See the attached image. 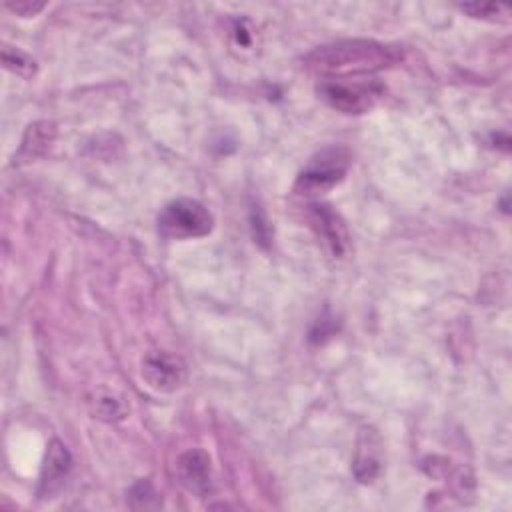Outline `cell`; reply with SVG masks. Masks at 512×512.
I'll list each match as a JSON object with an SVG mask.
<instances>
[{
  "label": "cell",
  "instance_id": "2",
  "mask_svg": "<svg viewBox=\"0 0 512 512\" xmlns=\"http://www.w3.org/2000/svg\"><path fill=\"white\" fill-rule=\"evenodd\" d=\"M350 168V152L344 146H330L316 152L296 178L294 190L300 196H318L340 184Z\"/></svg>",
  "mask_w": 512,
  "mask_h": 512
},
{
  "label": "cell",
  "instance_id": "13",
  "mask_svg": "<svg viewBox=\"0 0 512 512\" xmlns=\"http://www.w3.org/2000/svg\"><path fill=\"white\" fill-rule=\"evenodd\" d=\"M460 10L466 12L472 18L482 20H508L510 8L504 4H492V2H472V4H460Z\"/></svg>",
  "mask_w": 512,
  "mask_h": 512
},
{
  "label": "cell",
  "instance_id": "1",
  "mask_svg": "<svg viewBox=\"0 0 512 512\" xmlns=\"http://www.w3.org/2000/svg\"><path fill=\"white\" fill-rule=\"evenodd\" d=\"M398 60H402V52L396 46L354 38L318 46L306 56V68L326 80H332L348 78L350 74H370L374 70L388 68Z\"/></svg>",
  "mask_w": 512,
  "mask_h": 512
},
{
  "label": "cell",
  "instance_id": "6",
  "mask_svg": "<svg viewBox=\"0 0 512 512\" xmlns=\"http://www.w3.org/2000/svg\"><path fill=\"white\" fill-rule=\"evenodd\" d=\"M310 226L316 230L318 238L330 250L334 258H344L350 250V234L338 212L328 204H310L308 206Z\"/></svg>",
  "mask_w": 512,
  "mask_h": 512
},
{
  "label": "cell",
  "instance_id": "3",
  "mask_svg": "<svg viewBox=\"0 0 512 512\" xmlns=\"http://www.w3.org/2000/svg\"><path fill=\"white\" fill-rule=\"evenodd\" d=\"M318 96L334 110L342 114H364L372 110L384 96V86L378 80L356 78H332L322 80Z\"/></svg>",
  "mask_w": 512,
  "mask_h": 512
},
{
  "label": "cell",
  "instance_id": "7",
  "mask_svg": "<svg viewBox=\"0 0 512 512\" xmlns=\"http://www.w3.org/2000/svg\"><path fill=\"white\" fill-rule=\"evenodd\" d=\"M384 466V444L380 434L372 426H364L356 438V450L352 458V474L362 484H372Z\"/></svg>",
  "mask_w": 512,
  "mask_h": 512
},
{
  "label": "cell",
  "instance_id": "8",
  "mask_svg": "<svg viewBox=\"0 0 512 512\" xmlns=\"http://www.w3.org/2000/svg\"><path fill=\"white\" fill-rule=\"evenodd\" d=\"M176 474L180 484L194 496L202 498L212 490V466L210 456L204 450H188L180 454Z\"/></svg>",
  "mask_w": 512,
  "mask_h": 512
},
{
  "label": "cell",
  "instance_id": "16",
  "mask_svg": "<svg viewBox=\"0 0 512 512\" xmlns=\"http://www.w3.org/2000/svg\"><path fill=\"white\" fill-rule=\"evenodd\" d=\"M254 30L248 26V22L246 20H240V22H236V28H234V36H236V42L240 44V46H244V48H248L250 44H252V38H254V34H252Z\"/></svg>",
  "mask_w": 512,
  "mask_h": 512
},
{
  "label": "cell",
  "instance_id": "11",
  "mask_svg": "<svg viewBox=\"0 0 512 512\" xmlns=\"http://www.w3.org/2000/svg\"><path fill=\"white\" fill-rule=\"evenodd\" d=\"M90 410L94 418L104 420V422H116L126 416V402L122 396H118L114 390L108 388H98L88 400Z\"/></svg>",
  "mask_w": 512,
  "mask_h": 512
},
{
  "label": "cell",
  "instance_id": "5",
  "mask_svg": "<svg viewBox=\"0 0 512 512\" xmlns=\"http://www.w3.org/2000/svg\"><path fill=\"white\" fill-rule=\"evenodd\" d=\"M142 378L156 392H174L186 382V364L166 350H152L142 360Z\"/></svg>",
  "mask_w": 512,
  "mask_h": 512
},
{
  "label": "cell",
  "instance_id": "12",
  "mask_svg": "<svg viewBox=\"0 0 512 512\" xmlns=\"http://www.w3.org/2000/svg\"><path fill=\"white\" fill-rule=\"evenodd\" d=\"M2 64L6 70H10L12 74L28 80L36 74V62L22 50L12 48V46H4L2 48Z\"/></svg>",
  "mask_w": 512,
  "mask_h": 512
},
{
  "label": "cell",
  "instance_id": "15",
  "mask_svg": "<svg viewBox=\"0 0 512 512\" xmlns=\"http://www.w3.org/2000/svg\"><path fill=\"white\" fill-rule=\"evenodd\" d=\"M8 10H12L18 16H34L44 8V2H30V0H16L6 4Z\"/></svg>",
  "mask_w": 512,
  "mask_h": 512
},
{
  "label": "cell",
  "instance_id": "10",
  "mask_svg": "<svg viewBox=\"0 0 512 512\" xmlns=\"http://www.w3.org/2000/svg\"><path fill=\"white\" fill-rule=\"evenodd\" d=\"M56 138V126L50 120H38L34 124H30L24 132L22 144L18 148V152L14 154V164H24V162H32L38 156H42L50 144Z\"/></svg>",
  "mask_w": 512,
  "mask_h": 512
},
{
  "label": "cell",
  "instance_id": "14",
  "mask_svg": "<svg viewBox=\"0 0 512 512\" xmlns=\"http://www.w3.org/2000/svg\"><path fill=\"white\" fill-rule=\"evenodd\" d=\"M250 226H252L254 242H258L262 248H268L270 240H272V230L268 226V220H266L264 212L258 206H254L250 210Z\"/></svg>",
  "mask_w": 512,
  "mask_h": 512
},
{
  "label": "cell",
  "instance_id": "9",
  "mask_svg": "<svg viewBox=\"0 0 512 512\" xmlns=\"http://www.w3.org/2000/svg\"><path fill=\"white\" fill-rule=\"evenodd\" d=\"M72 458L70 452L66 450V446L60 440H52L48 444V452H46V460L42 466V474H40V496L42 498H50L64 482L68 470H70Z\"/></svg>",
  "mask_w": 512,
  "mask_h": 512
},
{
  "label": "cell",
  "instance_id": "4",
  "mask_svg": "<svg viewBox=\"0 0 512 512\" xmlns=\"http://www.w3.org/2000/svg\"><path fill=\"white\" fill-rule=\"evenodd\" d=\"M212 224L208 208L192 198H176L158 214V232L172 240L202 238L212 230Z\"/></svg>",
  "mask_w": 512,
  "mask_h": 512
}]
</instances>
